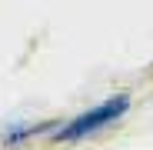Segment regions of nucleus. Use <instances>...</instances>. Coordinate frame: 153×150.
Wrapping results in <instances>:
<instances>
[{"instance_id":"obj_2","label":"nucleus","mask_w":153,"mask_h":150,"mask_svg":"<svg viewBox=\"0 0 153 150\" xmlns=\"http://www.w3.org/2000/svg\"><path fill=\"white\" fill-rule=\"evenodd\" d=\"M60 123L63 120H37V123H10V127L0 134V147L4 150H13V147H23L27 140H33V137H53L57 130H60Z\"/></svg>"},{"instance_id":"obj_1","label":"nucleus","mask_w":153,"mask_h":150,"mask_svg":"<svg viewBox=\"0 0 153 150\" xmlns=\"http://www.w3.org/2000/svg\"><path fill=\"white\" fill-rule=\"evenodd\" d=\"M130 104H133L130 93H126V90H117V93H110L107 100H100V104L80 110L76 117L63 120L60 130L50 137V140H57V143H76V140H87V137H93V134H100V130L113 127V123H120V120L126 117V110H130Z\"/></svg>"}]
</instances>
